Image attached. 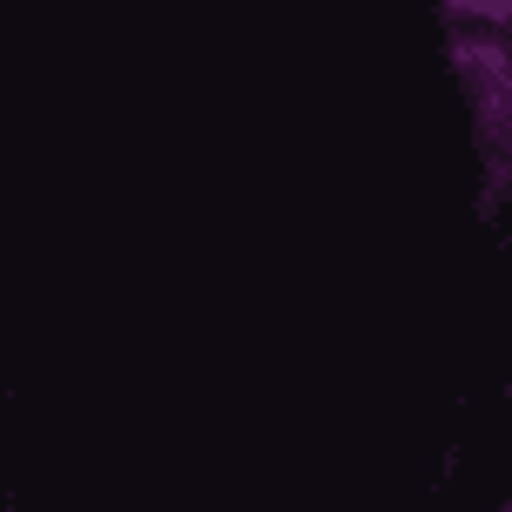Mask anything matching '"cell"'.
Returning a JSON list of instances; mask_svg holds the SVG:
<instances>
[{
    "label": "cell",
    "mask_w": 512,
    "mask_h": 512,
    "mask_svg": "<svg viewBox=\"0 0 512 512\" xmlns=\"http://www.w3.org/2000/svg\"><path fill=\"white\" fill-rule=\"evenodd\" d=\"M445 14L452 21H506L512 0H445Z\"/></svg>",
    "instance_id": "cell-1"
}]
</instances>
